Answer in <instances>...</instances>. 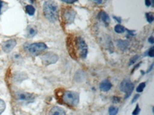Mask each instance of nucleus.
I'll use <instances>...</instances> for the list:
<instances>
[{"mask_svg":"<svg viewBox=\"0 0 154 115\" xmlns=\"http://www.w3.org/2000/svg\"><path fill=\"white\" fill-rule=\"evenodd\" d=\"M75 16H76V13L72 9H68L64 13V18H65L66 23H71L74 21Z\"/></svg>","mask_w":154,"mask_h":115,"instance_id":"9","label":"nucleus"},{"mask_svg":"<svg viewBox=\"0 0 154 115\" xmlns=\"http://www.w3.org/2000/svg\"><path fill=\"white\" fill-rule=\"evenodd\" d=\"M113 102H114L115 104L119 103V102H120V98L117 97V96H114V97H113Z\"/></svg>","mask_w":154,"mask_h":115,"instance_id":"24","label":"nucleus"},{"mask_svg":"<svg viewBox=\"0 0 154 115\" xmlns=\"http://www.w3.org/2000/svg\"><path fill=\"white\" fill-rule=\"evenodd\" d=\"M98 18H99L103 23H105L106 25H107V24L109 23V22H110V17H109L108 14H107L106 12H104V11H101V12L99 13Z\"/></svg>","mask_w":154,"mask_h":115,"instance_id":"13","label":"nucleus"},{"mask_svg":"<svg viewBox=\"0 0 154 115\" xmlns=\"http://www.w3.org/2000/svg\"><path fill=\"white\" fill-rule=\"evenodd\" d=\"M15 45H16V41L14 39H11L4 42V44L2 45V49L5 52H9L15 47Z\"/></svg>","mask_w":154,"mask_h":115,"instance_id":"8","label":"nucleus"},{"mask_svg":"<svg viewBox=\"0 0 154 115\" xmlns=\"http://www.w3.org/2000/svg\"><path fill=\"white\" fill-rule=\"evenodd\" d=\"M58 59H59L58 55H56L55 53H52V52H48L42 56V61L45 66L54 64L58 61Z\"/></svg>","mask_w":154,"mask_h":115,"instance_id":"7","label":"nucleus"},{"mask_svg":"<svg viewBox=\"0 0 154 115\" xmlns=\"http://www.w3.org/2000/svg\"><path fill=\"white\" fill-rule=\"evenodd\" d=\"M115 32L116 33H124L125 32V28L124 26H122L121 24H117L116 27H115Z\"/></svg>","mask_w":154,"mask_h":115,"instance_id":"15","label":"nucleus"},{"mask_svg":"<svg viewBox=\"0 0 154 115\" xmlns=\"http://www.w3.org/2000/svg\"><path fill=\"white\" fill-rule=\"evenodd\" d=\"M62 101L69 106H76L79 104V95L76 92L66 91V92H64V94L62 95Z\"/></svg>","mask_w":154,"mask_h":115,"instance_id":"2","label":"nucleus"},{"mask_svg":"<svg viewBox=\"0 0 154 115\" xmlns=\"http://www.w3.org/2000/svg\"><path fill=\"white\" fill-rule=\"evenodd\" d=\"M24 49L32 56H37L40 53H42V51H44L45 50H47V46L46 44L42 43V42H35V43H32V44H26L24 46Z\"/></svg>","mask_w":154,"mask_h":115,"instance_id":"3","label":"nucleus"},{"mask_svg":"<svg viewBox=\"0 0 154 115\" xmlns=\"http://www.w3.org/2000/svg\"><path fill=\"white\" fill-rule=\"evenodd\" d=\"M5 104L2 99H0V114L5 111Z\"/></svg>","mask_w":154,"mask_h":115,"instance_id":"20","label":"nucleus"},{"mask_svg":"<svg viewBox=\"0 0 154 115\" xmlns=\"http://www.w3.org/2000/svg\"><path fill=\"white\" fill-rule=\"evenodd\" d=\"M94 1H95L96 3H97V4H101L103 0H94Z\"/></svg>","mask_w":154,"mask_h":115,"instance_id":"30","label":"nucleus"},{"mask_svg":"<svg viewBox=\"0 0 154 115\" xmlns=\"http://www.w3.org/2000/svg\"><path fill=\"white\" fill-rule=\"evenodd\" d=\"M147 55H148V56H150V57H152V58L154 56V49L153 48H151V49H150V50H149V52L147 53Z\"/></svg>","mask_w":154,"mask_h":115,"instance_id":"23","label":"nucleus"},{"mask_svg":"<svg viewBox=\"0 0 154 115\" xmlns=\"http://www.w3.org/2000/svg\"><path fill=\"white\" fill-rule=\"evenodd\" d=\"M117 47L119 48L120 50L125 51L129 48V42L125 40H118L117 41Z\"/></svg>","mask_w":154,"mask_h":115,"instance_id":"11","label":"nucleus"},{"mask_svg":"<svg viewBox=\"0 0 154 115\" xmlns=\"http://www.w3.org/2000/svg\"><path fill=\"white\" fill-rule=\"evenodd\" d=\"M36 33H37V31H36L34 28L28 27V29H27V35H28V37H32V36H34Z\"/></svg>","mask_w":154,"mask_h":115,"instance_id":"16","label":"nucleus"},{"mask_svg":"<svg viewBox=\"0 0 154 115\" xmlns=\"http://www.w3.org/2000/svg\"><path fill=\"white\" fill-rule=\"evenodd\" d=\"M117 113H118V108L114 107V106L109 108V115H116Z\"/></svg>","mask_w":154,"mask_h":115,"instance_id":"18","label":"nucleus"},{"mask_svg":"<svg viewBox=\"0 0 154 115\" xmlns=\"http://www.w3.org/2000/svg\"><path fill=\"white\" fill-rule=\"evenodd\" d=\"M145 5H146L147 6H151V5H152L151 0H145Z\"/></svg>","mask_w":154,"mask_h":115,"instance_id":"27","label":"nucleus"},{"mask_svg":"<svg viewBox=\"0 0 154 115\" xmlns=\"http://www.w3.org/2000/svg\"><path fill=\"white\" fill-rule=\"evenodd\" d=\"M139 97H140V95H139V94H138V95H134V99H133L132 103H134V102H136V100H137Z\"/></svg>","mask_w":154,"mask_h":115,"instance_id":"26","label":"nucleus"},{"mask_svg":"<svg viewBox=\"0 0 154 115\" xmlns=\"http://www.w3.org/2000/svg\"><path fill=\"white\" fill-rule=\"evenodd\" d=\"M146 19H147V21H148L150 23H152L154 20V16L153 14H152V13H147V14H146Z\"/></svg>","mask_w":154,"mask_h":115,"instance_id":"17","label":"nucleus"},{"mask_svg":"<svg viewBox=\"0 0 154 115\" xmlns=\"http://www.w3.org/2000/svg\"><path fill=\"white\" fill-rule=\"evenodd\" d=\"M15 97H16V100L19 102V103H23V104H28V103H31L34 100L35 96L32 95V94H30V93H24V92H18L16 93L15 95Z\"/></svg>","mask_w":154,"mask_h":115,"instance_id":"6","label":"nucleus"},{"mask_svg":"<svg viewBox=\"0 0 154 115\" xmlns=\"http://www.w3.org/2000/svg\"><path fill=\"white\" fill-rule=\"evenodd\" d=\"M44 16L51 23H54L58 19V5L54 1H46L43 4Z\"/></svg>","mask_w":154,"mask_h":115,"instance_id":"1","label":"nucleus"},{"mask_svg":"<svg viewBox=\"0 0 154 115\" xmlns=\"http://www.w3.org/2000/svg\"><path fill=\"white\" fill-rule=\"evenodd\" d=\"M149 42H150V43H152H152H153V42H154L153 37H152V36L149 38Z\"/></svg>","mask_w":154,"mask_h":115,"instance_id":"28","label":"nucleus"},{"mask_svg":"<svg viewBox=\"0 0 154 115\" xmlns=\"http://www.w3.org/2000/svg\"><path fill=\"white\" fill-rule=\"evenodd\" d=\"M76 45H77L80 58L86 59V57L88 55V46H87L85 41L81 37H78L76 40Z\"/></svg>","mask_w":154,"mask_h":115,"instance_id":"4","label":"nucleus"},{"mask_svg":"<svg viewBox=\"0 0 154 115\" xmlns=\"http://www.w3.org/2000/svg\"><path fill=\"white\" fill-rule=\"evenodd\" d=\"M49 115H66V113L63 109L60 107H53L51 109Z\"/></svg>","mask_w":154,"mask_h":115,"instance_id":"12","label":"nucleus"},{"mask_svg":"<svg viewBox=\"0 0 154 115\" xmlns=\"http://www.w3.org/2000/svg\"><path fill=\"white\" fill-rule=\"evenodd\" d=\"M61 1H63L65 3H68V4H73V3L77 2L78 0H61Z\"/></svg>","mask_w":154,"mask_h":115,"instance_id":"25","label":"nucleus"},{"mask_svg":"<svg viewBox=\"0 0 154 115\" xmlns=\"http://www.w3.org/2000/svg\"><path fill=\"white\" fill-rule=\"evenodd\" d=\"M145 86H146V84H145V83H142V84H140V85L138 86V87H137L136 91H137L138 93L143 92V89H144V87H145Z\"/></svg>","mask_w":154,"mask_h":115,"instance_id":"19","label":"nucleus"},{"mask_svg":"<svg viewBox=\"0 0 154 115\" xmlns=\"http://www.w3.org/2000/svg\"><path fill=\"white\" fill-rule=\"evenodd\" d=\"M140 113V108H139V105H136L135 107V110L133 112V115H138Z\"/></svg>","mask_w":154,"mask_h":115,"instance_id":"22","label":"nucleus"},{"mask_svg":"<svg viewBox=\"0 0 154 115\" xmlns=\"http://www.w3.org/2000/svg\"><path fill=\"white\" fill-rule=\"evenodd\" d=\"M138 59H139V56H138V55H136V56H134V58H132L131 60H130V62H129V66H132L133 64H134Z\"/></svg>","mask_w":154,"mask_h":115,"instance_id":"21","label":"nucleus"},{"mask_svg":"<svg viewBox=\"0 0 154 115\" xmlns=\"http://www.w3.org/2000/svg\"><path fill=\"white\" fill-rule=\"evenodd\" d=\"M134 84L129 79H125L120 84V90L126 94L125 98H128L134 91Z\"/></svg>","mask_w":154,"mask_h":115,"instance_id":"5","label":"nucleus"},{"mask_svg":"<svg viewBox=\"0 0 154 115\" xmlns=\"http://www.w3.org/2000/svg\"><path fill=\"white\" fill-rule=\"evenodd\" d=\"M3 5H4V3L0 0V14H1V10H2V8H3Z\"/></svg>","mask_w":154,"mask_h":115,"instance_id":"29","label":"nucleus"},{"mask_svg":"<svg viewBox=\"0 0 154 115\" xmlns=\"http://www.w3.org/2000/svg\"><path fill=\"white\" fill-rule=\"evenodd\" d=\"M151 1H152V3H153V1H154V0H151Z\"/></svg>","mask_w":154,"mask_h":115,"instance_id":"31","label":"nucleus"},{"mask_svg":"<svg viewBox=\"0 0 154 115\" xmlns=\"http://www.w3.org/2000/svg\"><path fill=\"white\" fill-rule=\"evenodd\" d=\"M25 11H26V13H27L29 15H33L34 13H35V8H34L32 5H28L25 6Z\"/></svg>","mask_w":154,"mask_h":115,"instance_id":"14","label":"nucleus"},{"mask_svg":"<svg viewBox=\"0 0 154 115\" xmlns=\"http://www.w3.org/2000/svg\"><path fill=\"white\" fill-rule=\"evenodd\" d=\"M111 87H112V84H111V82H110L108 79H106V80L102 81V82L100 83V85H99V88H100V90L103 91V92H107V91H109V90L111 89Z\"/></svg>","mask_w":154,"mask_h":115,"instance_id":"10","label":"nucleus"}]
</instances>
